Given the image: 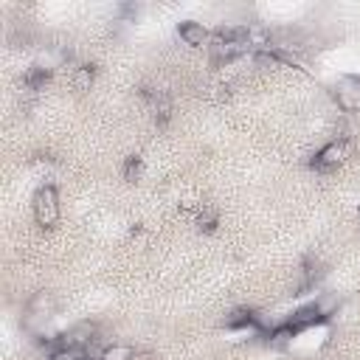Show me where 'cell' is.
I'll return each mask as SVG.
<instances>
[{
	"mask_svg": "<svg viewBox=\"0 0 360 360\" xmlns=\"http://www.w3.org/2000/svg\"><path fill=\"white\" fill-rule=\"evenodd\" d=\"M34 217L42 228H54L60 219V203H57V192L54 186H42L34 197Z\"/></svg>",
	"mask_w": 360,
	"mask_h": 360,
	"instance_id": "1",
	"label": "cell"
},
{
	"mask_svg": "<svg viewBox=\"0 0 360 360\" xmlns=\"http://www.w3.org/2000/svg\"><path fill=\"white\" fill-rule=\"evenodd\" d=\"M346 155H349V144H346V141H332V144H327L318 155H315L312 169H318V172L335 169V166H341V163L346 161Z\"/></svg>",
	"mask_w": 360,
	"mask_h": 360,
	"instance_id": "2",
	"label": "cell"
},
{
	"mask_svg": "<svg viewBox=\"0 0 360 360\" xmlns=\"http://www.w3.org/2000/svg\"><path fill=\"white\" fill-rule=\"evenodd\" d=\"M324 318H327V309L318 307V304H309V307L298 309L293 318H290L287 332H298V330H304V327H309V324H318V321H324Z\"/></svg>",
	"mask_w": 360,
	"mask_h": 360,
	"instance_id": "3",
	"label": "cell"
},
{
	"mask_svg": "<svg viewBox=\"0 0 360 360\" xmlns=\"http://www.w3.org/2000/svg\"><path fill=\"white\" fill-rule=\"evenodd\" d=\"M177 34H180V39H183L186 45H195V48H200V45L208 42V31L200 23H180Z\"/></svg>",
	"mask_w": 360,
	"mask_h": 360,
	"instance_id": "4",
	"label": "cell"
},
{
	"mask_svg": "<svg viewBox=\"0 0 360 360\" xmlns=\"http://www.w3.org/2000/svg\"><path fill=\"white\" fill-rule=\"evenodd\" d=\"M135 357V352H132V346H124V343H116V346H107L105 352H102V360H132Z\"/></svg>",
	"mask_w": 360,
	"mask_h": 360,
	"instance_id": "5",
	"label": "cell"
},
{
	"mask_svg": "<svg viewBox=\"0 0 360 360\" xmlns=\"http://www.w3.org/2000/svg\"><path fill=\"white\" fill-rule=\"evenodd\" d=\"M90 84H93V68H90V65L76 68V73H73V87H76V90H90Z\"/></svg>",
	"mask_w": 360,
	"mask_h": 360,
	"instance_id": "6",
	"label": "cell"
},
{
	"mask_svg": "<svg viewBox=\"0 0 360 360\" xmlns=\"http://www.w3.org/2000/svg\"><path fill=\"white\" fill-rule=\"evenodd\" d=\"M45 82H48V71H45V68H34V71L26 76V84H28L31 90H37V87L45 84Z\"/></svg>",
	"mask_w": 360,
	"mask_h": 360,
	"instance_id": "7",
	"label": "cell"
},
{
	"mask_svg": "<svg viewBox=\"0 0 360 360\" xmlns=\"http://www.w3.org/2000/svg\"><path fill=\"white\" fill-rule=\"evenodd\" d=\"M51 360H87V357L82 354V349H68V346H60V349L51 354Z\"/></svg>",
	"mask_w": 360,
	"mask_h": 360,
	"instance_id": "8",
	"label": "cell"
},
{
	"mask_svg": "<svg viewBox=\"0 0 360 360\" xmlns=\"http://www.w3.org/2000/svg\"><path fill=\"white\" fill-rule=\"evenodd\" d=\"M124 177H127V180H138V177H141V158H129V161H127Z\"/></svg>",
	"mask_w": 360,
	"mask_h": 360,
	"instance_id": "9",
	"label": "cell"
},
{
	"mask_svg": "<svg viewBox=\"0 0 360 360\" xmlns=\"http://www.w3.org/2000/svg\"><path fill=\"white\" fill-rule=\"evenodd\" d=\"M197 222H200V228H206V231H211V228H214V225H217V217H214L211 211H203Z\"/></svg>",
	"mask_w": 360,
	"mask_h": 360,
	"instance_id": "10",
	"label": "cell"
}]
</instances>
